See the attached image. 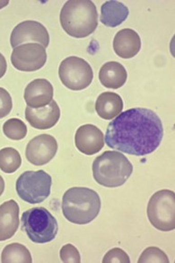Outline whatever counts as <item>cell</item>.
I'll return each instance as SVG.
<instances>
[{"label":"cell","instance_id":"8","mask_svg":"<svg viewBox=\"0 0 175 263\" xmlns=\"http://www.w3.org/2000/svg\"><path fill=\"white\" fill-rule=\"evenodd\" d=\"M59 74L63 85L73 91L86 89L93 78V69L89 63L78 57L64 59L59 66Z\"/></svg>","mask_w":175,"mask_h":263},{"label":"cell","instance_id":"7","mask_svg":"<svg viewBox=\"0 0 175 263\" xmlns=\"http://www.w3.org/2000/svg\"><path fill=\"white\" fill-rule=\"evenodd\" d=\"M52 178L45 171H27L16 180L17 195L30 204L45 201L51 193Z\"/></svg>","mask_w":175,"mask_h":263},{"label":"cell","instance_id":"22","mask_svg":"<svg viewBox=\"0 0 175 263\" xmlns=\"http://www.w3.org/2000/svg\"><path fill=\"white\" fill-rule=\"evenodd\" d=\"M3 132L5 136L11 140H22L26 137L28 134V127L24 122L17 119L12 118L5 122L3 125Z\"/></svg>","mask_w":175,"mask_h":263},{"label":"cell","instance_id":"6","mask_svg":"<svg viewBox=\"0 0 175 263\" xmlns=\"http://www.w3.org/2000/svg\"><path fill=\"white\" fill-rule=\"evenodd\" d=\"M147 216L151 224L162 232L175 229V194L170 190H161L148 202Z\"/></svg>","mask_w":175,"mask_h":263},{"label":"cell","instance_id":"23","mask_svg":"<svg viewBox=\"0 0 175 263\" xmlns=\"http://www.w3.org/2000/svg\"><path fill=\"white\" fill-rule=\"evenodd\" d=\"M138 262H169L167 255L157 247H149L144 250Z\"/></svg>","mask_w":175,"mask_h":263},{"label":"cell","instance_id":"24","mask_svg":"<svg viewBox=\"0 0 175 263\" xmlns=\"http://www.w3.org/2000/svg\"><path fill=\"white\" fill-rule=\"evenodd\" d=\"M60 258L63 262H81V256L77 249L72 244H66L60 250Z\"/></svg>","mask_w":175,"mask_h":263},{"label":"cell","instance_id":"4","mask_svg":"<svg viewBox=\"0 0 175 263\" xmlns=\"http://www.w3.org/2000/svg\"><path fill=\"white\" fill-rule=\"evenodd\" d=\"M132 164L128 158L116 151L105 152L93 163L95 182L108 188L124 185L132 175Z\"/></svg>","mask_w":175,"mask_h":263},{"label":"cell","instance_id":"3","mask_svg":"<svg viewBox=\"0 0 175 263\" xmlns=\"http://www.w3.org/2000/svg\"><path fill=\"white\" fill-rule=\"evenodd\" d=\"M100 210V197L95 191L89 188L73 187L63 196V214L74 224L90 223L98 216Z\"/></svg>","mask_w":175,"mask_h":263},{"label":"cell","instance_id":"29","mask_svg":"<svg viewBox=\"0 0 175 263\" xmlns=\"http://www.w3.org/2000/svg\"><path fill=\"white\" fill-rule=\"evenodd\" d=\"M8 3H9L8 1H0V9L6 7L7 5H8Z\"/></svg>","mask_w":175,"mask_h":263},{"label":"cell","instance_id":"15","mask_svg":"<svg viewBox=\"0 0 175 263\" xmlns=\"http://www.w3.org/2000/svg\"><path fill=\"white\" fill-rule=\"evenodd\" d=\"M113 45V50L118 57L130 59L140 52L142 42L137 32L130 28H124L117 32Z\"/></svg>","mask_w":175,"mask_h":263},{"label":"cell","instance_id":"27","mask_svg":"<svg viewBox=\"0 0 175 263\" xmlns=\"http://www.w3.org/2000/svg\"><path fill=\"white\" fill-rule=\"evenodd\" d=\"M8 68V64L4 55L0 53V78H3Z\"/></svg>","mask_w":175,"mask_h":263},{"label":"cell","instance_id":"11","mask_svg":"<svg viewBox=\"0 0 175 263\" xmlns=\"http://www.w3.org/2000/svg\"><path fill=\"white\" fill-rule=\"evenodd\" d=\"M59 145L54 136L40 135L28 143L26 149V157L36 166H42L49 163L57 153Z\"/></svg>","mask_w":175,"mask_h":263},{"label":"cell","instance_id":"20","mask_svg":"<svg viewBox=\"0 0 175 263\" xmlns=\"http://www.w3.org/2000/svg\"><path fill=\"white\" fill-rule=\"evenodd\" d=\"M31 253L20 243L8 244L1 254L2 262H32Z\"/></svg>","mask_w":175,"mask_h":263},{"label":"cell","instance_id":"26","mask_svg":"<svg viewBox=\"0 0 175 263\" xmlns=\"http://www.w3.org/2000/svg\"><path fill=\"white\" fill-rule=\"evenodd\" d=\"M13 107L10 93L7 90L0 87V119L8 116Z\"/></svg>","mask_w":175,"mask_h":263},{"label":"cell","instance_id":"21","mask_svg":"<svg viewBox=\"0 0 175 263\" xmlns=\"http://www.w3.org/2000/svg\"><path fill=\"white\" fill-rule=\"evenodd\" d=\"M22 163L18 151L11 147L3 148L0 150V169L6 174L15 173Z\"/></svg>","mask_w":175,"mask_h":263},{"label":"cell","instance_id":"9","mask_svg":"<svg viewBox=\"0 0 175 263\" xmlns=\"http://www.w3.org/2000/svg\"><path fill=\"white\" fill-rule=\"evenodd\" d=\"M46 48L36 43H27L13 49L12 65L23 72H34L41 69L47 63Z\"/></svg>","mask_w":175,"mask_h":263},{"label":"cell","instance_id":"12","mask_svg":"<svg viewBox=\"0 0 175 263\" xmlns=\"http://www.w3.org/2000/svg\"><path fill=\"white\" fill-rule=\"evenodd\" d=\"M75 146L82 154L93 155L105 146L103 132L93 124H85L78 128L74 136Z\"/></svg>","mask_w":175,"mask_h":263},{"label":"cell","instance_id":"14","mask_svg":"<svg viewBox=\"0 0 175 263\" xmlns=\"http://www.w3.org/2000/svg\"><path fill=\"white\" fill-rule=\"evenodd\" d=\"M54 97V88L47 79L38 78L30 82L24 93V98L28 107L42 108L47 106Z\"/></svg>","mask_w":175,"mask_h":263},{"label":"cell","instance_id":"16","mask_svg":"<svg viewBox=\"0 0 175 263\" xmlns=\"http://www.w3.org/2000/svg\"><path fill=\"white\" fill-rule=\"evenodd\" d=\"M20 226V206L14 200L0 205V241L15 235Z\"/></svg>","mask_w":175,"mask_h":263},{"label":"cell","instance_id":"2","mask_svg":"<svg viewBox=\"0 0 175 263\" xmlns=\"http://www.w3.org/2000/svg\"><path fill=\"white\" fill-rule=\"evenodd\" d=\"M60 23L68 35L84 39L93 34L98 26L95 5L89 0H70L63 6Z\"/></svg>","mask_w":175,"mask_h":263},{"label":"cell","instance_id":"18","mask_svg":"<svg viewBox=\"0 0 175 263\" xmlns=\"http://www.w3.org/2000/svg\"><path fill=\"white\" fill-rule=\"evenodd\" d=\"M124 109L122 97L113 93L105 92L98 97L95 103V111L98 116L105 120H111L119 116Z\"/></svg>","mask_w":175,"mask_h":263},{"label":"cell","instance_id":"28","mask_svg":"<svg viewBox=\"0 0 175 263\" xmlns=\"http://www.w3.org/2000/svg\"><path fill=\"white\" fill-rule=\"evenodd\" d=\"M5 190V181L3 177L0 175V196L4 193Z\"/></svg>","mask_w":175,"mask_h":263},{"label":"cell","instance_id":"25","mask_svg":"<svg viewBox=\"0 0 175 263\" xmlns=\"http://www.w3.org/2000/svg\"><path fill=\"white\" fill-rule=\"evenodd\" d=\"M103 262H130V258L126 252L119 248H113L105 254Z\"/></svg>","mask_w":175,"mask_h":263},{"label":"cell","instance_id":"17","mask_svg":"<svg viewBox=\"0 0 175 263\" xmlns=\"http://www.w3.org/2000/svg\"><path fill=\"white\" fill-rule=\"evenodd\" d=\"M99 79L106 88L118 89L127 80V71L120 63L114 61L105 63L99 72Z\"/></svg>","mask_w":175,"mask_h":263},{"label":"cell","instance_id":"1","mask_svg":"<svg viewBox=\"0 0 175 263\" xmlns=\"http://www.w3.org/2000/svg\"><path fill=\"white\" fill-rule=\"evenodd\" d=\"M164 137L163 123L152 110L131 108L121 112L109 124L105 143L113 150L137 156L150 155Z\"/></svg>","mask_w":175,"mask_h":263},{"label":"cell","instance_id":"19","mask_svg":"<svg viewBox=\"0 0 175 263\" xmlns=\"http://www.w3.org/2000/svg\"><path fill=\"white\" fill-rule=\"evenodd\" d=\"M128 16V8L121 2L106 1L102 5L100 20L106 27H118L127 20Z\"/></svg>","mask_w":175,"mask_h":263},{"label":"cell","instance_id":"5","mask_svg":"<svg viewBox=\"0 0 175 263\" xmlns=\"http://www.w3.org/2000/svg\"><path fill=\"white\" fill-rule=\"evenodd\" d=\"M22 230L35 243H47L56 237L59 224L46 208L35 207L22 214Z\"/></svg>","mask_w":175,"mask_h":263},{"label":"cell","instance_id":"10","mask_svg":"<svg viewBox=\"0 0 175 263\" xmlns=\"http://www.w3.org/2000/svg\"><path fill=\"white\" fill-rule=\"evenodd\" d=\"M50 36L46 27L37 21L28 20L18 24L12 31L10 44L13 48L27 42L39 43L47 48L49 46Z\"/></svg>","mask_w":175,"mask_h":263},{"label":"cell","instance_id":"13","mask_svg":"<svg viewBox=\"0 0 175 263\" xmlns=\"http://www.w3.org/2000/svg\"><path fill=\"white\" fill-rule=\"evenodd\" d=\"M26 119L32 127L38 130H47L54 127L60 118V108L55 100L42 108L27 107Z\"/></svg>","mask_w":175,"mask_h":263}]
</instances>
